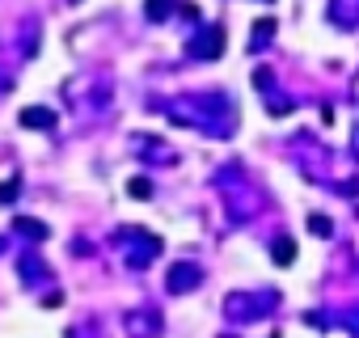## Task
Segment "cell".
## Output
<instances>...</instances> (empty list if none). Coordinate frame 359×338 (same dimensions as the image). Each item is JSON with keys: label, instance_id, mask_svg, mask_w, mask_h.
Returning a JSON list of instances; mask_svg holds the SVG:
<instances>
[{"label": "cell", "instance_id": "obj_7", "mask_svg": "<svg viewBox=\"0 0 359 338\" xmlns=\"http://www.w3.org/2000/svg\"><path fill=\"white\" fill-rule=\"evenodd\" d=\"M325 18H330L338 30H355V26H359V0H330V5H325Z\"/></svg>", "mask_w": 359, "mask_h": 338}, {"label": "cell", "instance_id": "obj_13", "mask_svg": "<svg viewBox=\"0 0 359 338\" xmlns=\"http://www.w3.org/2000/svg\"><path fill=\"white\" fill-rule=\"evenodd\" d=\"M271 258H275L279 266H287V262H296V245H292V237H279V241L271 245Z\"/></svg>", "mask_w": 359, "mask_h": 338}, {"label": "cell", "instance_id": "obj_19", "mask_svg": "<svg viewBox=\"0 0 359 338\" xmlns=\"http://www.w3.org/2000/svg\"><path fill=\"white\" fill-rule=\"evenodd\" d=\"M0 250H5V237H0Z\"/></svg>", "mask_w": 359, "mask_h": 338}, {"label": "cell", "instance_id": "obj_1", "mask_svg": "<svg viewBox=\"0 0 359 338\" xmlns=\"http://www.w3.org/2000/svg\"><path fill=\"white\" fill-rule=\"evenodd\" d=\"M191 106H165V114L182 127H195V131H208L216 140H224L233 127H237V110H233V97L229 93H208V97H187Z\"/></svg>", "mask_w": 359, "mask_h": 338}, {"label": "cell", "instance_id": "obj_5", "mask_svg": "<svg viewBox=\"0 0 359 338\" xmlns=\"http://www.w3.org/2000/svg\"><path fill=\"white\" fill-rule=\"evenodd\" d=\"M224 313H229V321H258L271 313V304H258V296H250V292H233L224 300Z\"/></svg>", "mask_w": 359, "mask_h": 338}, {"label": "cell", "instance_id": "obj_11", "mask_svg": "<svg viewBox=\"0 0 359 338\" xmlns=\"http://www.w3.org/2000/svg\"><path fill=\"white\" fill-rule=\"evenodd\" d=\"M131 148H135L144 161H165V165H169V161H177V152H173L169 144H148V140H140V135L131 140Z\"/></svg>", "mask_w": 359, "mask_h": 338}, {"label": "cell", "instance_id": "obj_10", "mask_svg": "<svg viewBox=\"0 0 359 338\" xmlns=\"http://www.w3.org/2000/svg\"><path fill=\"white\" fill-rule=\"evenodd\" d=\"M13 233H18V237H26L30 245H43V241L51 237V229H47L43 220H30V216H18V220H13Z\"/></svg>", "mask_w": 359, "mask_h": 338}, {"label": "cell", "instance_id": "obj_14", "mask_svg": "<svg viewBox=\"0 0 359 338\" xmlns=\"http://www.w3.org/2000/svg\"><path fill=\"white\" fill-rule=\"evenodd\" d=\"M271 34H275V22H271V18H266V22H258V26H254V39H250V51L266 47V43H271Z\"/></svg>", "mask_w": 359, "mask_h": 338}, {"label": "cell", "instance_id": "obj_20", "mask_svg": "<svg viewBox=\"0 0 359 338\" xmlns=\"http://www.w3.org/2000/svg\"><path fill=\"white\" fill-rule=\"evenodd\" d=\"M0 89H5V81H0Z\"/></svg>", "mask_w": 359, "mask_h": 338}, {"label": "cell", "instance_id": "obj_16", "mask_svg": "<svg viewBox=\"0 0 359 338\" xmlns=\"http://www.w3.org/2000/svg\"><path fill=\"white\" fill-rule=\"evenodd\" d=\"M309 229H313V233H317V237H330V233H334V224H330V220H325V216H317V212H313V216H309Z\"/></svg>", "mask_w": 359, "mask_h": 338}, {"label": "cell", "instance_id": "obj_3", "mask_svg": "<svg viewBox=\"0 0 359 338\" xmlns=\"http://www.w3.org/2000/svg\"><path fill=\"white\" fill-rule=\"evenodd\" d=\"M161 330H165V317L152 304H135V309L123 313V334L127 338H161Z\"/></svg>", "mask_w": 359, "mask_h": 338}, {"label": "cell", "instance_id": "obj_18", "mask_svg": "<svg viewBox=\"0 0 359 338\" xmlns=\"http://www.w3.org/2000/svg\"><path fill=\"white\" fill-rule=\"evenodd\" d=\"M64 338H85V330H68V334H64Z\"/></svg>", "mask_w": 359, "mask_h": 338}, {"label": "cell", "instance_id": "obj_2", "mask_svg": "<svg viewBox=\"0 0 359 338\" xmlns=\"http://www.w3.org/2000/svg\"><path fill=\"white\" fill-rule=\"evenodd\" d=\"M114 245H118V254H123V262L131 266V271H144L156 254H161V237L156 233H148V229H135V224H127V229H118L114 233Z\"/></svg>", "mask_w": 359, "mask_h": 338}, {"label": "cell", "instance_id": "obj_6", "mask_svg": "<svg viewBox=\"0 0 359 338\" xmlns=\"http://www.w3.org/2000/svg\"><path fill=\"white\" fill-rule=\"evenodd\" d=\"M191 60H216V55H224V30L220 26H208L203 34H195L191 39Z\"/></svg>", "mask_w": 359, "mask_h": 338}, {"label": "cell", "instance_id": "obj_8", "mask_svg": "<svg viewBox=\"0 0 359 338\" xmlns=\"http://www.w3.org/2000/svg\"><path fill=\"white\" fill-rule=\"evenodd\" d=\"M18 275H22V283H26V288H39V283H47V279H51V275H47V262H43L39 254H22Z\"/></svg>", "mask_w": 359, "mask_h": 338}, {"label": "cell", "instance_id": "obj_9", "mask_svg": "<svg viewBox=\"0 0 359 338\" xmlns=\"http://www.w3.org/2000/svg\"><path fill=\"white\" fill-rule=\"evenodd\" d=\"M18 123L30 127V131H55V110H47V106H26V110L18 114Z\"/></svg>", "mask_w": 359, "mask_h": 338}, {"label": "cell", "instance_id": "obj_12", "mask_svg": "<svg viewBox=\"0 0 359 338\" xmlns=\"http://www.w3.org/2000/svg\"><path fill=\"white\" fill-rule=\"evenodd\" d=\"M173 9H182V5H177V0H148V5H144V13H148V22H165Z\"/></svg>", "mask_w": 359, "mask_h": 338}, {"label": "cell", "instance_id": "obj_4", "mask_svg": "<svg viewBox=\"0 0 359 338\" xmlns=\"http://www.w3.org/2000/svg\"><path fill=\"white\" fill-rule=\"evenodd\" d=\"M195 288H203L199 262H173V266L165 271V292H169V296H187V292H195Z\"/></svg>", "mask_w": 359, "mask_h": 338}, {"label": "cell", "instance_id": "obj_15", "mask_svg": "<svg viewBox=\"0 0 359 338\" xmlns=\"http://www.w3.org/2000/svg\"><path fill=\"white\" fill-rule=\"evenodd\" d=\"M18 191H22V178H18V174H13V178H9V182H0V203H5V208H9V203H13V199H18Z\"/></svg>", "mask_w": 359, "mask_h": 338}, {"label": "cell", "instance_id": "obj_17", "mask_svg": "<svg viewBox=\"0 0 359 338\" xmlns=\"http://www.w3.org/2000/svg\"><path fill=\"white\" fill-rule=\"evenodd\" d=\"M148 191H152V187H148V182H144V178H135V182H131V195H140V199H144V195H148Z\"/></svg>", "mask_w": 359, "mask_h": 338}]
</instances>
